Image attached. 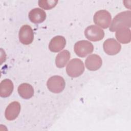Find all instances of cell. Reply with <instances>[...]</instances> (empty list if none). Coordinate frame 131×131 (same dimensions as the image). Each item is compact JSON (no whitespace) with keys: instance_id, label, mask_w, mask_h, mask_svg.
<instances>
[{"instance_id":"1","label":"cell","mask_w":131,"mask_h":131,"mask_svg":"<svg viewBox=\"0 0 131 131\" xmlns=\"http://www.w3.org/2000/svg\"><path fill=\"white\" fill-rule=\"evenodd\" d=\"M131 26V12L125 11L116 15L113 18L110 27V31H116L117 30L127 27L129 28Z\"/></svg>"},{"instance_id":"2","label":"cell","mask_w":131,"mask_h":131,"mask_svg":"<svg viewBox=\"0 0 131 131\" xmlns=\"http://www.w3.org/2000/svg\"><path fill=\"white\" fill-rule=\"evenodd\" d=\"M84 66L83 62L78 58L72 59L67 66L66 71L71 77H77L83 73Z\"/></svg>"},{"instance_id":"3","label":"cell","mask_w":131,"mask_h":131,"mask_svg":"<svg viewBox=\"0 0 131 131\" xmlns=\"http://www.w3.org/2000/svg\"><path fill=\"white\" fill-rule=\"evenodd\" d=\"M93 20L96 25L103 29H106L111 25L112 17L108 11L105 10H100L95 13Z\"/></svg>"},{"instance_id":"4","label":"cell","mask_w":131,"mask_h":131,"mask_svg":"<svg viewBox=\"0 0 131 131\" xmlns=\"http://www.w3.org/2000/svg\"><path fill=\"white\" fill-rule=\"evenodd\" d=\"M66 83L64 79L58 75L51 77L47 81V86L51 92L54 93H59L64 89Z\"/></svg>"},{"instance_id":"5","label":"cell","mask_w":131,"mask_h":131,"mask_svg":"<svg viewBox=\"0 0 131 131\" xmlns=\"http://www.w3.org/2000/svg\"><path fill=\"white\" fill-rule=\"evenodd\" d=\"M93 49V44L85 40L78 41L74 45L75 53L78 56L80 57H84L92 53Z\"/></svg>"},{"instance_id":"6","label":"cell","mask_w":131,"mask_h":131,"mask_svg":"<svg viewBox=\"0 0 131 131\" xmlns=\"http://www.w3.org/2000/svg\"><path fill=\"white\" fill-rule=\"evenodd\" d=\"M84 35L87 39L92 41H98L104 37V31L95 25L88 26L84 30Z\"/></svg>"},{"instance_id":"7","label":"cell","mask_w":131,"mask_h":131,"mask_svg":"<svg viewBox=\"0 0 131 131\" xmlns=\"http://www.w3.org/2000/svg\"><path fill=\"white\" fill-rule=\"evenodd\" d=\"M18 35L20 42L25 45L31 43L34 39V32L29 25L23 26L19 30Z\"/></svg>"},{"instance_id":"8","label":"cell","mask_w":131,"mask_h":131,"mask_svg":"<svg viewBox=\"0 0 131 131\" xmlns=\"http://www.w3.org/2000/svg\"><path fill=\"white\" fill-rule=\"evenodd\" d=\"M104 52L108 55H114L121 50V45L114 38H108L105 40L103 45Z\"/></svg>"},{"instance_id":"9","label":"cell","mask_w":131,"mask_h":131,"mask_svg":"<svg viewBox=\"0 0 131 131\" xmlns=\"http://www.w3.org/2000/svg\"><path fill=\"white\" fill-rule=\"evenodd\" d=\"M20 111V105L17 101H13L10 103L7 107L5 116L8 120L12 121L16 119Z\"/></svg>"},{"instance_id":"10","label":"cell","mask_w":131,"mask_h":131,"mask_svg":"<svg viewBox=\"0 0 131 131\" xmlns=\"http://www.w3.org/2000/svg\"><path fill=\"white\" fill-rule=\"evenodd\" d=\"M86 68L90 71H96L102 66V61L100 56L97 54L89 55L85 61Z\"/></svg>"},{"instance_id":"11","label":"cell","mask_w":131,"mask_h":131,"mask_svg":"<svg viewBox=\"0 0 131 131\" xmlns=\"http://www.w3.org/2000/svg\"><path fill=\"white\" fill-rule=\"evenodd\" d=\"M66 45V40L62 36H56L50 41L49 45V50L53 52H58L62 50Z\"/></svg>"},{"instance_id":"12","label":"cell","mask_w":131,"mask_h":131,"mask_svg":"<svg viewBox=\"0 0 131 131\" xmlns=\"http://www.w3.org/2000/svg\"><path fill=\"white\" fill-rule=\"evenodd\" d=\"M30 20L34 24L41 23L46 18V13L44 10L40 8H34L32 9L29 13Z\"/></svg>"},{"instance_id":"13","label":"cell","mask_w":131,"mask_h":131,"mask_svg":"<svg viewBox=\"0 0 131 131\" xmlns=\"http://www.w3.org/2000/svg\"><path fill=\"white\" fill-rule=\"evenodd\" d=\"M14 89L13 83L9 79L2 80L0 84V96L6 98L9 97L12 93Z\"/></svg>"},{"instance_id":"14","label":"cell","mask_w":131,"mask_h":131,"mask_svg":"<svg viewBox=\"0 0 131 131\" xmlns=\"http://www.w3.org/2000/svg\"><path fill=\"white\" fill-rule=\"evenodd\" d=\"M116 37L117 39L122 43H128L131 40V31L127 27L121 28L116 31Z\"/></svg>"},{"instance_id":"15","label":"cell","mask_w":131,"mask_h":131,"mask_svg":"<svg viewBox=\"0 0 131 131\" xmlns=\"http://www.w3.org/2000/svg\"><path fill=\"white\" fill-rule=\"evenodd\" d=\"M17 90L19 96L23 99H30L34 95V89L33 86L27 83L20 84L18 86Z\"/></svg>"},{"instance_id":"16","label":"cell","mask_w":131,"mask_h":131,"mask_svg":"<svg viewBox=\"0 0 131 131\" xmlns=\"http://www.w3.org/2000/svg\"><path fill=\"white\" fill-rule=\"evenodd\" d=\"M70 53L68 50H63L58 54L55 58V64L57 67L62 68L65 67L70 58Z\"/></svg>"},{"instance_id":"17","label":"cell","mask_w":131,"mask_h":131,"mask_svg":"<svg viewBox=\"0 0 131 131\" xmlns=\"http://www.w3.org/2000/svg\"><path fill=\"white\" fill-rule=\"evenodd\" d=\"M58 1L55 0H40L38 1V5L43 9L50 10L55 7Z\"/></svg>"}]
</instances>
